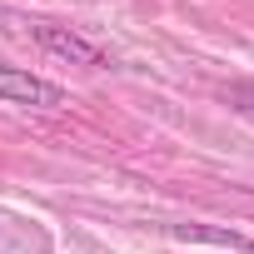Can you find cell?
Returning <instances> with one entry per match:
<instances>
[{"mask_svg": "<svg viewBox=\"0 0 254 254\" xmlns=\"http://www.w3.org/2000/svg\"><path fill=\"white\" fill-rule=\"evenodd\" d=\"M0 100L5 105H35V110H55L65 105V90L55 80H40L20 65H0Z\"/></svg>", "mask_w": 254, "mask_h": 254, "instance_id": "obj_1", "label": "cell"}, {"mask_svg": "<svg viewBox=\"0 0 254 254\" xmlns=\"http://www.w3.org/2000/svg\"><path fill=\"white\" fill-rule=\"evenodd\" d=\"M35 40H40L50 55L70 60V65H85V70H105V65H110V60H105V50H100L95 40L75 35V30H60V25H35Z\"/></svg>", "mask_w": 254, "mask_h": 254, "instance_id": "obj_2", "label": "cell"}, {"mask_svg": "<svg viewBox=\"0 0 254 254\" xmlns=\"http://www.w3.org/2000/svg\"><path fill=\"white\" fill-rule=\"evenodd\" d=\"M175 234H180V239H209V244H229V249H244V254H254V239H244V234H234V229H204V224H175Z\"/></svg>", "mask_w": 254, "mask_h": 254, "instance_id": "obj_3", "label": "cell"}, {"mask_svg": "<svg viewBox=\"0 0 254 254\" xmlns=\"http://www.w3.org/2000/svg\"><path fill=\"white\" fill-rule=\"evenodd\" d=\"M229 100H234L239 110H254V85H234V90H229Z\"/></svg>", "mask_w": 254, "mask_h": 254, "instance_id": "obj_4", "label": "cell"}]
</instances>
